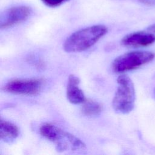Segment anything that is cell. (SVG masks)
<instances>
[{
	"label": "cell",
	"mask_w": 155,
	"mask_h": 155,
	"mask_svg": "<svg viewBox=\"0 0 155 155\" xmlns=\"http://www.w3.org/2000/svg\"><path fill=\"white\" fill-rule=\"evenodd\" d=\"M108 31L104 25L89 26L73 33L64 44V49L68 53L85 51L94 45Z\"/></svg>",
	"instance_id": "1"
},
{
	"label": "cell",
	"mask_w": 155,
	"mask_h": 155,
	"mask_svg": "<svg viewBox=\"0 0 155 155\" xmlns=\"http://www.w3.org/2000/svg\"><path fill=\"white\" fill-rule=\"evenodd\" d=\"M39 131L44 137L56 143L57 150L59 151L67 150H83L86 148L85 144L78 137L52 124H43L41 126Z\"/></svg>",
	"instance_id": "2"
},
{
	"label": "cell",
	"mask_w": 155,
	"mask_h": 155,
	"mask_svg": "<svg viewBox=\"0 0 155 155\" xmlns=\"http://www.w3.org/2000/svg\"><path fill=\"white\" fill-rule=\"evenodd\" d=\"M117 88L113 99V109L117 113L127 114L134 107L135 90L131 79L125 74L120 75L117 79Z\"/></svg>",
	"instance_id": "3"
},
{
	"label": "cell",
	"mask_w": 155,
	"mask_h": 155,
	"mask_svg": "<svg viewBox=\"0 0 155 155\" xmlns=\"http://www.w3.org/2000/svg\"><path fill=\"white\" fill-rule=\"evenodd\" d=\"M154 53L147 51H134L124 53L117 57L113 62L114 72L122 73L137 68L151 61Z\"/></svg>",
	"instance_id": "4"
},
{
	"label": "cell",
	"mask_w": 155,
	"mask_h": 155,
	"mask_svg": "<svg viewBox=\"0 0 155 155\" xmlns=\"http://www.w3.org/2000/svg\"><path fill=\"white\" fill-rule=\"evenodd\" d=\"M44 82L41 78L15 79L8 82L4 88L12 94L35 96L41 91Z\"/></svg>",
	"instance_id": "5"
},
{
	"label": "cell",
	"mask_w": 155,
	"mask_h": 155,
	"mask_svg": "<svg viewBox=\"0 0 155 155\" xmlns=\"http://www.w3.org/2000/svg\"><path fill=\"white\" fill-rule=\"evenodd\" d=\"M31 13L27 6L20 5L11 7L4 11L0 17V27L7 28L27 20Z\"/></svg>",
	"instance_id": "6"
},
{
	"label": "cell",
	"mask_w": 155,
	"mask_h": 155,
	"mask_svg": "<svg viewBox=\"0 0 155 155\" xmlns=\"http://www.w3.org/2000/svg\"><path fill=\"white\" fill-rule=\"evenodd\" d=\"M155 42V35L148 31H136L126 35L121 43L127 47L139 48L148 46Z\"/></svg>",
	"instance_id": "7"
},
{
	"label": "cell",
	"mask_w": 155,
	"mask_h": 155,
	"mask_svg": "<svg viewBox=\"0 0 155 155\" xmlns=\"http://www.w3.org/2000/svg\"><path fill=\"white\" fill-rule=\"evenodd\" d=\"M80 79L74 74H70L68 78L66 95L70 102L73 104H83L86 98L83 91L79 88Z\"/></svg>",
	"instance_id": "8"
},
{
	"label": "cell",
	"mask_w": 155,
	"mask_h": 155,
	"mask_svg": "<svg viewBox=\"0 0 155 155\" xmlns=\"http://www.w3.org/2000/svg\"><path fill=\"white\" fill-rule=\"evenodd\" d=\"M19 130L15 124L1 119L0 122V137L4 142L10 143L15 140L19 136Z\"/></svg>",
	"instance_id": "9"
},
{
	"label": "cell",
	"mask_w": 155,
	"mask_h": 155,
	"mask_svg": "<svg viewBox=\"0 0 155 155\" xmlns=\"http://www.w3.org/2000/svg\"><path fill=\"white\" fill-rule=\"evenodd\" d=\"M102 110V106L98 102L92 101L87 100L83 103L81 108L82 113L86 116L93 117L99 116Z\"/></svg>",
	"instance_id": "10"
},
{
	"label": "cell",
	"mask_w": 155,
	"mask_h": 155,
	"mask_svg": "<svg viewBox=\"0 0 155 155\" xmlns=\"http://www.w3.org/2000/svg\"><path fill=\"white\" fill-rule=\"evenodd\" d=\"M42 2L48 7H56L61 5L68 0H41Z\"/></svg>",
	"instance_id": "11"
},
{
	"label": "cell",
	"mask_w": 155,
	"mask_h": 155,
	"mask_svg": "<svg viewBox=\"0 0 155 155\" xmlns=\"http://www.w3.org/2000/svg\"><path fill=\"white\" fill-rule=\"evenodd\" d=\"M141 2L150 6H155V0H139Z\"/></svg>",
	"instance_id": "12"
},
{
	"label": "cell",
	"mask_w": 155,
	"mask_h": 155,
	"mask_svg": "<svg viewBox=\"0 0 155 155\" xmlns=\"http://www.w3.org/2000/svg\"><path fill=\"white\" fill-rule=\"evenodd\" d=\"M148 31H149L150 32H151L153 34L155 35V24L151 25V26H150L148 28Z\"/></svg>",
	"instance_id": "13"
},
{
	"label": "cell",
	"mask_w": 155,
	"mask_h": 155,
	"mask_svg": "<svg viewBox=\"0 0 155 155\" xmlns=\"http://www.w3.org/2000/svg\"><path fill=\"white\" fill-rule=\"evenodd\" d=\"M154 94H155V90H154Z\"/></svg>",
	"instance_id": "14"
}]
</instances>
